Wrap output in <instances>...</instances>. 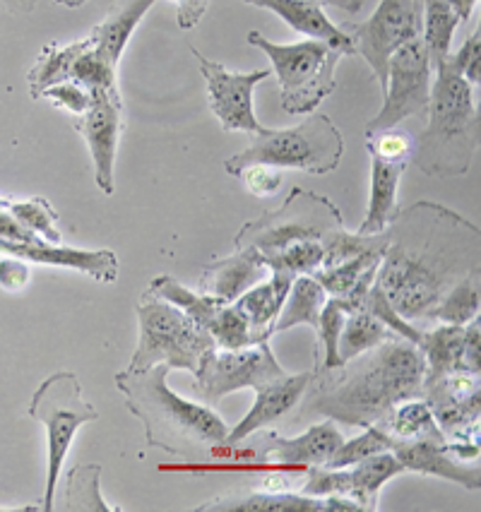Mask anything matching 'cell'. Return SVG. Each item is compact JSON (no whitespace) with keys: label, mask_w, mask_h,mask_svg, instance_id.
<instances>
[{"label":"cell","mask_w":481,"mask_h":512,"mask_svg":"<svg viewBox=\"0 0 481 512\" xmlns=\"http://www.w3.org/2000/svg\"><path fill=\"white\" fill-rule=\"evenodd\" d=\"M376 284L400 318H431L460 279L479 275V229L438 205L414 202L397 210Z\"/></svg>","instance_id":"obj_1"},{"label":"cell","mask_w":481,"mask_h":512,"mask_svg":"<svg viewBox=\"0 0 481 512\" xmlns=\"http://www.w3.org/2000/svg\"><path fill=\"white\" fill-rule=\"evenodd\" d=\"M316 371V368H313ZM426 359L409 339L395 335L330 371H316L304 412L335 424L378 426L400 402L424 397Z\"/></svg>","instance_id":"obj_2"},{"label":"cell","mask_w":481,"mask_h":512,"mask_svg":"<svg viewBox=\"0 0 481 512\" xmlns=\"http://www.w3.org/2000/svg\"><path fill=\"white\" fill-rule=\"evenodd\" d=\"M171 371L164 363L142 371L116 373V388L126 407L145 426V445L183 457L188 462H210L222 457L229 426L205 404L183 400L166 385Z\"/></svg>","instance_id":"obj_3"},{"label":"cell","mask_w":481,"mask_h":512,"mask_svg":"<svg viewBox=\"0 0 481 512\" xmlns=\"http://www.w3.org/2000/svg\"><path fill=\"white\" fill-rule=\"evenodd\" d=\"M429 125L414 142L412 162L426 176H465L479 150L481 118L472 99V87L450 65L448 58L433 70Z\"/></svg>","instance_id":"obj_4"},{"label":"cell","mask_w":481,"mask_h":512,"mask_svg":"<svg viewBox=\"0 0 481 512\" xmlns=\"http://www.w3.org/2000/svg\"><path fill=\"white\" fill-rule=\"evenodd\" d=\"M344 135L330 116L313 111L292 128H267L246 150L224 162V171L239 178L251 164H270L277 169L306 171V174H332L342 164Z\"/></svg>","instance_id":"obj_5"},{"label":"cell","mask_w":481,"mask_h":512,"mask_svg":"<svg viewBox=\"0 0 481 512\" xmlns=\"http://www.w3.org/2000/svg\"><path fill=\"white\" fill-rule=\"evenodd\" d=\"M248 44L270 58L277 75L282 109L292 116H308L337 89V63L344 56L323 41L306 39L299 44H275L260 32H248Z\"/></svg>","instance_id":"obj_6"},{"label":"cell","mask_w":481,"mask_h":512,"mask_svg":"<svg viewBox=\"0 0 481 512\" xmlns=\"http://www.w3.org/2000/svg\"><path fill=\"white\" fill-rule=\"evenodd\" d=\"M138 325V349L128 363V371H142L164 363L169 371L195 375L205 351L217 347L203 325L147 289L138 301Z\"/></svg>","instance_id":"obj_7"},{"label":"cell","mask_w":481,"mask_h":512,"mask_svg":"<svg viewBox=\"0 0 481 512\" xmlns=\"http://www.w3.org/2000/svg\"><path fill=\"white\" fill-rule=\"evenodd\" d=\"M29 416L46 428V452H49V474H46V491L41 510H53L58 479H61L63 462L73 445L75 433L85 424L99 419L94 404L82 397V385L75 373L58 371L49 375L44 383L34 390L29 402Z\"/></svg>","instance_id":"obj_8"},{"label":"cell","mask_w":481,"mask_h":512,"mask_svg":"<svg viewBox=\"0 0 481 512\" xmlns=\"http://www.w3.org/2000/svg\"><path fill=\"white\" fill-rule=\"evenodd\" d=\"M340 229H344L342 212L330 198L296 186L277 210L243 224L234 248H253L267 255L299 241H325Z\"/></svg>","instance_id":"obj_9"},{"label":"cell","mask_w":481,"mask_h":512,"mask_svg":"<svg viewBox=\"0 0 481 512\" xmlns=\"http://www.w3.org/2000/svg\"><path fill=\"white\" fill-rule=\"evenodd\" d=\"M354 53L371 65L380 92L388 87V65L393 53L407 41L419 39L424 29V0H380L376 13L359 25H344Z\"/></svg>","instance_id":"obj_10"},{"label":"cell","mask_w":481,"mask_h":512,"mask_svg":"<svg viewBox=\"0 0 481 512\" xmlns=\"http://www.w3.org/2000/svg\"><path fill=\"white\" fill-rule=\"evenodd\" d=\"M284 375L287 371L279 366L270 342H260L243 349H207L195 378L200 397L215 404L231 392L260 390Z\"/></svg>","instance_id":"obj_11"},{"label":"cell","mask_w":481,"mask_h":512,"mask_svg":"<svg viewBox=\"0 0 481 512\" xmlns=\"http://www.w3.org/2000/svg\"><path fill=\"white\" fill-rule=\"evenodd\" d=\"M366 150L371 154V195L366 217L356 234H383L397 214V188L407 164L412 162L414 140L397 125L366 133Z\"/></svg>","instance_id":"obj_12"},{"label":"cell","mask_w":481,"mask_h":512,"mask_svg":"<svg viewBox=\"0 0 481 512\" xmlns=\"http://www.w3.org/2000/svg\"><path fill=\"white\" fill-rule=\"evenodd\" d=\"M431 82L433 70L421 37L402 44L390 58L383 109L366 123V133L397 128L407 118L429 111Z\"/></svg>","instance_id":"obj_13"},{"label":"cell","mask_w":481,"mask_h":512,"mask_svg":"<svg viewBox=\"0 0 481 512\" xmlns=\"http://www.w3.org/2000/svg\"><path fill=\"white\" fill-rule=\"evenodd\" d=\"M190 53L198 58L200 73L207 82V97H210V109L229 133H251L263 135L265 125H260L253 111V89L272 75V68L253 70V73H234L227 65L210 61L195 46Z\"/></svg>","instance_id":"obj_14"},{"label":"cell","mask_w":481,"mask_h":512,"mask_svg":"<svg viewBox=\"0 0 481 512\" xmlns=\"http://www.w3.org/2000/svg\"><path fill=\"white\" fill-rule=\"evenodd\" d=\"M405 472L400 460L390 450L366 457V460L352 464V467L328 469V467H308V481L304 484L306 496H344L354 500L364 512L380 508V491Z\"/></svg>","instance_id":"obj_15"},{"label":"cell","mask_w":481,"mask_h":512,"mask_svg":"<svg viewBox=\"0 0 481 512\" xmlns=\"http://www.w3.org/2000/svg\"><path fill=\"white\" fill-rule=\"evenodd\" d=\"M73 125L75 130H80L89 154H92L94 181H97L99 190L106 195H114V166L123 133V99L118 87L92 92L89 109L82 116H77Z\"/></svg>","instance_id":"obj_16"},{"label":"cell","mask_w":481,"mask_h":512,"mask_svg":"<svg viewBox=\"0 0 481 512\" xmlns=\"http://www.w3.org/2000/svg\"><path fill=\"white\" fill-rule=\"evenodd\" d=\"M424 400L445 438L479 443V375H443L424 385Z\"/></svg>","instance_id":"obj_17"},{"label":"cell","mask_w":481,"mask_h":512,"mask_svg":"<svg viewBox=\"0 0 481 512\" xmlns=\"http://www.w3.org/2000/svg\"><path fill=\"white\" fill-rule=\"evenodd\" d=\"M342 433L337 431L335 421L325 419L320 424H313L308 431L296 438H284L277 433H265L260 438V445L253 450L243 452L246 457H253L258 452L260 460L279 464V467H325L332 452L342 445Z\"/></svg>","instance_id":"obj_18"},{"label":"cell","mask_w":481,"mask_h":512,"mask_svg":"<svg viewBox=\"0 0 481 512\" xmlns=\"http://www.w3.org/2000/svg\"><path fill=\"white\" fill-rule=\"evenodd\" d=\"M0 253L15 255V258L27 260V263L65 267V270L85 272L102 284H111L118 279V258L114 250H82V248H63L58 243H49L44 238L29 243H15L0 238Z\"/></svg>","instance_id":"obj_19"},{"label":"cell","mask_w":481,"mask_h":512,"mask_svg":"<svg viewBox=\"0 0 481 512\" xmlns=\"http://www.w3.org/2000/svg\"><path fill=\"white\" fill-rule=\"evenodd\" d=\"M313 375H316V371L311 368V371H304L299 375H284V378L275 380V383L255 390V404L251 407V412L243 416L239 426L229 428L227 448H239L243 440H248L258 431H263V428L284 419L296 404H301V400H304Z\"/></svg>","instance_id":"obj_20"},{"label":"cell","mask_w":481,"mask_h":512,"mask_svg":"<svg viewBox=\"0 0 481 512\" xmlns=\"http://www.w3.org/2000/svg\"><path fill=\"white\" fill-rule=\"evenodd\" d=\"M390 452L400 460L402 467H405V472L438 476V479L465 486L469 491H479L481 488L479 464H467L457 460L453 450H450L448 440L393 438V448H390Z\"/></svg>","instance_id":"obj_21"},{"label":"cell","mask_w":481,"mask_h":512,"mask_svg":"<svg viewBox=\"0 0 481 512\" xmlns=\"http://www.w3.org/2000/svg\"><path fill=\"white\" fill-rule=\"evenodd\" d=\"M270 275L258 250L236 248L229 258L215 260L203 270L200 277V291L207 296H215L222 303H234L243 291L255 287L258 282Z\"/></svg>","instance_id":"obj_22"},{"label":"cell","mask_w":481,"mask_h":512,"mask_svg":"<svg viewBox=\"0 0 481 512\" xmlns=\"http://www.w3.org/2000/svg\"><path fill=\"white\" fill-rule=\"evenodd\" d=\"M243 3L270 10L279 20L287 22L294 32L304 34L308 39L323 41L332 49L342 51L344 56L354 53L352 37L342 27H337L335 22H330L323 5L316 3V0H243Z\"/></svg>","instance_id":"obj_23"},{"label":"cell","mask_w":481,"mask_h":512,"mask_svg":"<svg viewBox=\"0 0 481 512\" xmlns=\"http://www.w3.org/2000/svg\"><path fill=\"white\" fill-rule=\"evenodd\" d=\"M195 512H325V500L289 491H231L198 505Z\"/></svg>","instance_id":"obj_24"},{"label":"cell","mask_w":481,"mask_h":512,"mask_svg":"<svg viewBox=\"0 0 481 512\" xmlns=\"http://www.w3.org/2000/svg\"><path fill=\"white\" fill-rule=\"evenodd\" d=\"M154 3L157 0H118L114 8L109 10V15L87 37L92 49L104 61H109L114 68H118V61H121L130 37L138 29L142 17L150 13Z\"/></svg>","instance_id":"obj_25"},{"label":"cell","mask_w":481,"mask_h":512,"mask_svg":"<svg viewBox=\"0 0 481 512\" xmlns=\"http://www.w3.org/2000/svg\"><path fill=\"white\" fill-rule=\"evenodd\" d=\"M270 275V279H263L255 287L243 291L234 301V306L248 318L255 335L263 339L272 337V323L282 311L284 299H287L289 287L294 282V277L284 275V272H270Z\"/></svg>","instance_id":"obj_26"},{"label":"cell","mask_w":481,"mask_h":512,"mask_svg":"<svg viewBox=\"0 0 481 512\" xmlns=\"http://www.w3.org/2000/svg\"><path fill=\"white\" fill-rule=\"evenodd\" d=\"M462 335L465 325H438L429 332H421L417 347L426 359V383L450 373H462Z\"/></svg>","instance_id":"obj_27"},{"label":"cell","mask_w":481,"mask_h":512,"mask_svg":"<svg viewBox=\"0 0 481 512\" xmlns=\"http://www.w3.org/2000/svg\"><path fill=\"white\" fill-rule=\"evenodd\" d=\"M328 301V294L320 287V282L313 275H299L294 277L292 287H289L287 299H284L282 311H279L277 320L272 323V335L277 332L289 330L296 325H311L318 330L320 308Z\"/></svg>","instance_id":"obj_28"},{"label":"cell","mask_w":481,"mask_h":512,"mask_svg":"<svg viewBox=\"0 0 481 512\" xmlns=\"http://www.w3.org/2000/svg\"><path fill=\"white\" fill-rule=\"evenodd\" d=\"M89 49V41H73V44L61 46V44H49L44 46L41 56L34 63V68L27 73V85L29 94L34 99H41V94L53 85H61L68 82L73 75V65L77 58Z\"/></svg>","instance_id":"obj_29"},{"label":"cell","mask_w":481,"mask_h":512,"mask_svg":"<svg viewBox=\"0 0 481 512\" xmlns=\"http://www.w3.org/2000/svg\"><path fill=\"white\" fill-rule=\"evenodd\" d=\"M462 25V17L450 0H424V29H421V41H424L426 53H429L431 70H436L445 58L450 56L455 29Z\"/></svg>","instance_id":"obj_30"},{"label":"cell","mask_w":481,"mask_h":512,"mask_svg":"<svg viewBox=\"0 0 481 512\" xmlns=\"http://www.w3.org/2000/svg\"><path fill=\"white\" fill-rule=\"evenodd\" d=\"M390 337H395V332L388 330L376 315L364 311V308H356V311L347 313L340 339H337V359H340V366L352 361L354 356L378 347L380 342H385Z\"/></svg>","instance_id":"obj_31"},{"label":"cell","mask_w":481,"mask_h":512,"mask_svg":"<svg viewBox=\"0 0 481 512\" xmlns=\"http://www.w3.org/2000/svg\"><path fill=\"white\" fill-rule=\"evenodd\" d=\"M378 426L397 440H448L441 433V428H438L431 407L426 404L424 397L400 402L393 412L385 416L383 424Z\"/></svg>","instance_id":"obj_32"},{"label":"cell","mask_w":481,"mask_h":512,"mask_svg":"<svg viewBox=\"0 0 481 512\" xmlns=\"http://www.w3.org/2000/svg\"><path fill=\"white\" fill-rule=\"evenodd\" d=\"M147 291L157 294L159 299L174 303L178 311L190 315V318H193L198 325H203L205 330L210 327L212 320H215L219 308L224 306V303L215 299V296H207L203 291H200V294L198 291H190L174 277H154Z\"/></svg>","instance_id":"obj_33"},{"label":"cell","mask_w":481,"mask_h":512,"mask_svg":"<svg viewBox=\"0 0 481 512\" xmlns=\"http://www.w3.org/2000/svg\"><path fill=\"white\" fill-rule=\"evenodd\" d=\"M102 464H75L65 484V508L70 512H109L102 498Z\"/></svg>","instance_id":"obj_34"},{"label":"cell","mask_w":481,"mask_h":512,"mask_svg":"<svg viewBox=\"0 0 481 512\" xmlns=\"http://www.w3.org/2000/svg\"><path fill=\"white\" fill-rule=\"evenodd\" d=\"M479 315V275L465 277L443 296L431 318L443 325H467Z\"/></svg>","instance_id":"obj_35"},{"label":"cell","mask_w":481,"mask_h":512,"mask_svg":"<svg viewBox=\"0 0 481 512\" xmlns=\"http://www.w3.org/2000/svg\"><path fill=\"white\" fill-rule=\"evenodd\" d=\"M323 241H299L292 246L275 250V253L260 255L270 272H284V275H313L323 263Z\"/></svg>","instance_id":"obj_36"},{"label":"cell","mask_w":481,"mask_h":512,"mask_svg":"<svg viewBox=\"0 0 481 512\" xmlns=\"http://www.w3.org/2000/svg\"><path fill=\"white\" fill-rule=\"evenodd\" d=\"M207 332L215 339L217 347L222 349H243L260 342H270V339L255 335L248 318L234 306V303H224V306L219 308L215 320L207 327Z\"/></svg>","instance_id":"obj_37"},{"label":"cell","mask_w":481,"mask_h":512,"mask_svg":"<svg viewBox=\"0 0 481 512\" xmlns=\"http://www.w3.org/2000/svg\"><path fill=\"white\" fill-rule=\"evenodd\" d=\"M5 210L20 219L29 231H34L39 238L49 243H61V224H58V212L46 198H29V200H5Z\"/></svg>","instance_id":"obj_38"},{"label":"cell","mask_w":481,"mask_h":512,"mask_svg":"<svg viewBox=\"0 0 481 512\" xmlns=\"http://www.w3.org/2000/svg\"><path fill=\"white\" fill-rule=\"evenodd\" d=\"M352 311L354 308L344 299H337V296H328V301L323 303L316 330L320 347H323V363H320V366L316 363V371H330V368L340 366V359H337V339H340L347 313Z\"/></svg>","instance_id":"obj_39"},{"label":"cell","mask_w":481,"mask_h":512,"mask_svg":"<svg viewBox=\"0 0 481 512\" xmlns=\"http://www.w3.org/2000/svg\"><path fill=\"white\" fill-rule=\"evenodd\" d=\"M390 448H393V436H390V433H385L380 426H366L361 436H356L352 440H342V445L332 452V457L325 462V467L328 469L352 467V464Z\"/></svg>","instance_id":"obj_40"},{"label":"cell","mask_w":481,"mask_h":512,"mask_svg":"<svg viewBox=\"0 0 481 512\" xmlns=\"http://www.w3.org/2000/svg\"><path fill=\"white\" fill-rule=\"evenodd\" d=\"M70 80L77 82L80 87H85L89 94L97 92V89L118 87L116 68L109 61H104V58L92 49V44H89V49L75 61Z\"/></svg>","instance_id":"obj_41"},{"label":"cell","mask_w":481,"mask_h":512,"mask_svg":"<svg viewBox=\"0 0 481 512\" xmlns=\"http://www.w3.org/2000/svg\"><path fill=\"white\" fill-rule=\"evenodd\" d=\"M448 61L457 73L462 75V80H465L469 87H479L481 82V32L479 29H474V34L460 46V51L450 53Z\"/></svg>","instance_id":"obj_42"},{"label":"cell","mask_w":481,"mask_h":512,"mask_svg":"<svg viewBox=\"0 0 481 512\" xmlns=\"http://www.w3.org/2000/svg\"><path fill=\"white\" fill-rule=\"evenodd\" d=\"M41 99H46L49 104L56 106V109L73 113V116H82L89 109V101H92V94L87 92L85 87H80L77 82L68 80L61 82V85H53L41 94Z\"/></svg>","instance_id":"obj_43"},{"label":"cell","mask_w":481,"mask_h":512,"mask_svg":"<svg viewBox=\"0 0 481 512\" xmlns=\"http://www.w3.org/2000/svg\"><path fill=\"white\" fill-rule=\"evenodd\" d=\"M241 176L248 193H253L255 198H270L282 188V169H277V166L251 164L241 171Z\"/></svg>","instance_id":"obj_44"},{"label":"cell","mask_w":481,"mask_h":512,"mask_svg":"<svg viewBox=\"0 0 481 512\" xmlns=\"http://www.w3.org/2000/svg\"><path fill=\"white\" fill-rule=\"evenodd\" d=\"M479 342H481V330H479V315L472 323L465 325V335H462V373L479 375Z\"/></svg>","instance_id":"obj_45"},{"label":"cell","mask_w":481,"mask_h":512,"mask_svg":"<svg viewBox=\"0 0 481 512\" xmlns=\"http://www.w3.org/2000/svg\"><path fill=\"white\" fill-rule=\"evenodd\" d=\"M27 282H29L27 260L15 258V255L0 260V287L8 289V291H17V289L25 287Z\"/></svg>","instance_id":"obj_46"},{"label":"cell","mask_w":481,"mask_h":512,"mask_svg":"<svg viewBox=\"0 0 481 512\" xmlns=\"http://www.w3.org/2000/svg\"><path fill=\"white\" fill-rule=\"evenodd\" d=\"M0 238L5 241H15V243H29V241H37V234L29 231L20 219H15L13 214L5 210V202L0 205Z\"/></svg>","instance_id":"obj_47"},{"label":"cell","mask_w":481,"mask_h":512,"mask_svg":"<svg viewBox=\"0 0 481 512\" xmlns=\"http://www.w3.org/2000/svg\"><path fill=\"white\" fill-rule=\"evenodd\" d=\"M171 3L176 5L178 27L193 29V27H198V22L205 17L210 0H171Z\"/></svg>","instance_id":"obj_48"},{"label":"cell","mask_w":481,"mask_h":512,"mask_svg":"<svg viewBox=\"0 0 481 512\" xmlns=\"http://www.w3.org/2000/svg\"><path fill=\"white\" fill-rule=\"evenodd\" d=\"M37 8V0H0V10L13 15H29Z\"/></svg>","instance_id":"obj_49"},{"label":"cell","mask_w":481,"mask_h":512,"mask_svg":"<svg viewBox=\"0 0 481 512\" xmlns=\"http://www.w3.org/2000/svg\"><path fill=\"white\" fill-rule=\"evenodd\" d=\"M316 3L330 5V8H340V10H344V13L356 15V13H361V10H364L366 0H316Z\"/></svg>","instance_id":"obj_50"},{"label":"cell","mask_w":481,"mask_h":512,"mask_svg":"<svg viewBox=\"0 0 481 512\" xmlns=\"http://www.w3.org/2000/svg\"><path fill=\"white\" fill-rule=\"evenodd\" d=\"M450 3L455 5V10L462 17V22H465V20H469V15H472V10H474V5H477V0H450Z\"/></svg>","instance_id":"obj_51"},{"label":"cell","mask_w":481,"mask_h":512,"mask_svg":"<svg viewBox=\"0 0 481 512\" xmlns=\"http://www.w3.org/2000/svg\"><path fill=\"white\" fill-rule=\"evenodd\" d=\"M56 3L63 5V8H68V10H77V8H82L85 3H89V0H56Z\"/></svg>","instance_id":"obj_52"},{"label":"cell","mask_w":481,"mask_h":512,"mask_svg":"<svg viewBox=\"0 0 481 512\" xmlns=\"http://www.w3.org/2000/svg\"><path fill=\"white\" fill-rule=\"evenodd\" d=\"M34 510H41V508H34V505H29V508H0V512H34Z\"/></svg>","instance_id":"obj_53"}]
</instances>
